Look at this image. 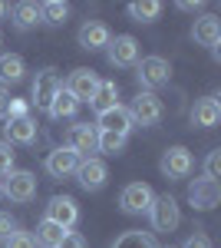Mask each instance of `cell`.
Returning <instances> with one entry per match:
<instances>
[{
  "instance_id": "6da1fadb",
  "label": "cell",
  "mask_w": 221,
  "mask_h": 248,
  "mask_svg": "<svg viewBox=\"0 0 221 248\" xmlns=\"http://www.w3.org/2000/svg\"><path fill=\"white\" fill-rule=\"evenodd\" d=\"M0 195H7L10 202H30V199L37 195V175H33V172H27V169L3 175Z\"/></svg>"
},
{
  "instance_id": "7a4b0ae2",
  "label": "cell",
  "mask_w": 221,
  "mask_h": 248,
  "mask_svg": "<svg viewBox=\"0 0 221 248\" xmlns=\"http://www.w3.org/2000/svg\"><path fill=\"white\" fill-rule=\"evenodd\" d=\"M132 123H139V126H159L162 123V116H165V106H162V99L155 93H139L132 99Z\"/></svg>"
},
{
  "instance_id": "3957f363",
  "label": "cell",
  "mask_w": 221,
  "mask_h": 248,
  "mask_svg": "<svg viewBox=\"0 0 221 248\" xmlns=\"http://www.w3.org/2000/svg\"><path fill=\"white\" fill-rule=\"evenodd\" d=\"M148 215H152V229L155 232H175L178 229V202L172 199V195H159V199H152V205H148Z\"/></svg>"
},
{
  "instance_id": "277c9868",
  "label": "cell",
  "mask_w": 221,
  "mask_h": 248,
  "mask_svg": "<svg viewBox=\"0 0 221 248\" xmlns=\"http://www.w3.org/2000/svg\"><path fill=\"white\" fill-rule=\"evenodd\" d=\"M99 83H103V79L96 77L92 70H86V66H79V70H73V73H70V83H66V93L73 96L76 103H92V96H96V90H99Z\"/></svg>"
},
{
  "instance_id": "5b68a950",
  "label": "cell",
  "mask_w": 221,
  "mask_h": 248,
  "mask_svg": "<svg viewBox=\"0 0 221 248\" xmlns=\"http://www.w3.org/2000/svg\"><path fill=\"white\" fill-rule=\"evenodd\" d=\"M139 83L146 86V93L148 90H155V86H165L168 77H172V66H168V60L162 57H146L142 63H139Z\"/></svg>"
},
{
  "instance_id": "8992f818",
  "label": "cell",
  "mask_w": 221,
  "mask_h": 248,
  "mask_svg": "<svg viewBox=\"0 0 221 248\" xmlns=\"http://www.w3.org/2000/svg\"><path fill=\"white\" fill-rule=\"evenodd\" d=\"M63 90V79L56 70H40L37 79H33V103H37V109H50V103H53V96Z\"/></svg>"
},
{
  "instance_id": "52a82bcc",
  "label": "cell",
  "mask_w": 221,
  "mask_h": 248,
  "mask_svg": "<svg viewBox=\"0 0 221 248\" xmlns=\"http://www.w3.org/2000/svg\"><path fill=\"white\" fill-rule=\"evenodd\" d=\"M76 218H79V209H76V202L70 195H53L50 199V205H46V222H53L59 229H73Z\"/></svg>"
},
{
  "instance_id": "ba28073f",
  "label": "cell",
  "mask_w": 221,
  "mask_h": 248,
  "mask_svg": "<svg viewBox=\"0 0 221 248\" xmlns=\"http://www.w3.org/2000/svg\"><path fill=\"white\" fill-rule=\"evenodd\" d=\"M152 199H155V195H152V189H148L146 182H132V186L122 189L119 205H122V212H129V215H142V212H148Z\"/></svg>"
},
{
  "instance_id": "9c48e42d",
  "label": "cell",
  "mask_w": 221,
  "mask_h": 248,
  "mask_svg": "<svg viewBox=\"0 0 221 248\" xmlns=\"http://www.w3.org/2000/svg\"><path fill=\"white\" fill-rule=\"evenodd\" d=\"M188 202H192L195 209H202V212L215 209L221 202V186L211 182V179H195V182L188 186Z\"/></svg>"
},
{
  "instance_id": "30bf717a",
  "label": "cell",
  "mask_w": 221,
  "mask_h": 248,
  "mask_svg": "<svg viewBox=\"0 0 221 248\" xmlns=\"http://www.w3.org/2000/svg\"><path fill=\"white\" fill-rule=\"evenodd\" d=\"M106 162L103 159H96V155H89V159H79V169H76V179H79V186L86 192H96L106 186Z\"/></svg>"
},
{
  "instance_id": "8fae6325",
  "label": "cell",
  "mask_w": 221,
  "mask_h": 248,
  "mask_svg": "<svg viewBox=\"0 0 221 248\" xmlns=\"http://www.w3.org/2000/svg\"><path fill=\"white\" fill-rule=\"evenodd\" d=\"M106 50H109V63L112 66H135V63H139V40L129 37V33L109 40Z\"/></svg>"
},
{
  "instance_id": "7c38bea8",
  "label": "cell",
  "mask_w": 221,
  "mask_h": 248,
  "mask_svg": "<svg viewBox=\"0 0 221 248\" xmlns=\"http://www.w3.org/2000/svg\"><path fill=\"white\" fill-rule=\"evenodd\" d=\"M37 139V119L33 116H20V119H7L3 126V142L7 146H30Z\"/></svg>"
},
{
  "instance_id": "4fadbf2b",
  "label": "cell",
  "mask_w": 221,
  "mask_h": 248,
  "mask_svg": "<svg viewBox=\"0 0 221 248\" xmlns=\"http://www.w3.org/2000/svg\"><path fill=\"white\" fill-rule=\"evenodd\" d=\"M76 169H79V155L70 146H59L46 155V172L53 179H70V175H76Z\"/></svg>"
},
{
  "instance_id": "5bb4252c",
  "label": "cell",
  "mask_w": 221,
  "mask_h": 248,
  "mask_svg": "<svg viewBox=\"0 0 221 248\" xmlns=\"http://www.w3.org/2000/svg\"><path fill=\"white\" fill-rule=\"evenodd\" d=\"M159 169L165 172L168 179H185V175L192 172V153H188L185 146H172V149H165V153H162Z\"/></svg>"
},
{
  "instance_id": "9a60e30c",
  "label": "cell",
  "mask_w": 221,
  "mask_h": 248,
  "mask_svg": "<svg viewBox=\"0 0 221 248\" xmlns=\"http://www.w3.org/2000/svg\"><path fill=\"white\" fill-rule=\"evenodd\" d=\"M96 139H99V129L89 126V123H76L70 126V149H73L79 159H89V153H96Z\"/></svg>"
},
{
  "instance_id": "2e32d148",
  "label": "cell",
  "mask_w": 221,
  "mask_h": 248,
  "mask_svg": "<svg viewBox=\"0 0 221 248\" xmlns=\"http://www.w3.org/2000/svg\"><path fill=\"white\" fill-rule=\"evenodd\" d=\"M96 126H99V133L129 136V129H132V116H129V109H126V106H112V109H106V113H99Z\"/></svg>"
},
{
  "instance_id": "e0dca14e",
  "label": "cell",
  "mask_w": 221,
  "mask_h": 248,
  "mask_svg": "<svg viewBox=\"0 0 221 248\" xmlns=\"http://www.w3.org/2000/svg\"><path fill=\"white\" fill-rule=\"evenodd\" d=\"M109 27L106 23H99V20H86L83 27H79V46L83 50H103V46H109Z\"/></svg>"
},
{
  "instance_id": "ac0fdd59",
  "label": "cell",
  "mask_w": 221,
  "mask_h": 248,
  "mask_svg": "<svg viewBox=\"0 0 221 248\" xmlns=\"http://www.w3.org/2000/svg\"><path fill=\"white\" fill-rule=\"evenodd\" d=\"M192 37H195V43H202V46H218L221 43V20L215 17V14H205V17L195 20V27H192Z\"/></svg>"
},
{
  "instance_id": "d6986e66",
  "label": "cell",
  "mask_w": 221,
  "mask_h": 248,
  "mask_svg": "<svg viewBox=\"0 0 221 248\" xmlns=\"http://www.w3.org/2000/svg\"><path fill=\"white\" fill-rule=\"evenodd\" d=\"M221 119V103L218 96H205L195 103V109H192V123L195 126H202V129H211V126H218Z\"/></svg>"
},
{
  "instance_id": "ffe728a7",
  "label": "cell",
  "mask_w": 221,
  "mask_h": 248,
  "mask_svg": "<svg viewBox=\"0 0 221 248\" xmlns=\"http://www.w3.org/2000/svg\"><path fill=\"white\" fill-rule=\"evenodd\" d=\"M23 73H27V66H23V60H20L17 53H3V57H0V83H3V86L20 83Z\"/></svg>"
},
{
  "instance_id": "44dd1931",
  "label": "cell",
  "mask_w": 221,
  "mask_h": 248,
  "mask_svg": "<svg viewBox=\"0 0 221 248\" xmlns=\"http://www.w3.org/2000/svg\"><path fill=\"white\" fill-rule=\"evenodd\" d=\"M76 109H79V103H76L73 96L66 93V86H63V90L53 96V103H50V109H46V113L53 116V119H73Z\"/></svg>"
},
{
  "instance_id": "7402d4cb",
  "label": "cell",
  "mask_w": 221,
  "mask_h": 248,
  "mask_svg": "<svg viewBox=\"0 0 221 248\" xmlns=\"http://www.w3.org/2000/svg\"><path fill=\"white\" fill-rule=\"evenodd\" d=\"M66 17H70V3H63V0H46V3H40V20H43V23L59 27V23H66Z\"/></svg>"
},
{
  "instance_id": "603a6c76",
  "label": "cell",
  "mask_w": 221,
  "mask_h": 248,
  "mask_svg": "<svg viewBox=\"0 0 221 248\" xmlns=\"http://www.w3.org/2000/svg\"><path fill=\"white\" fill-rule=\"evenodd\" d=\"M159 14H162L159 0H135V3H129V17L135 23H152V20H159Z\"/></svg>"
},
{
  "instance_id": "cb8c5ba5",
  "label": "cell",
  "mask_w": 221,
  "mask_h": 248,
  "mask_svg": "<svg viewBox=\"0 0 221 248\" xmlns=\"http://www.w3.org/2000/svg\"><path fill=\"white\" fill-rule=\"evenodd\" d=\"M63 235H66V229H59V225H53V222H40L37 225V235H33V242H37L40 248H56L59 242H63Z\"/></svg>"
},
{
  "instance_id": "d4e9b609",
  "label": "cell",
  "mask_w": 221,
  "mask_h": 248,
  "mask_svg": "<svg viewBox=\"0 0 221 248\" xmlns=\"http://www.w3.org/2000/svg\"><path fill=\"white\" fill-rule=\"evenodd\" d=\"M116 99H119V86H116V83H99V90H96L89 106L96 109V113H106V109H112V106H119Z\"/></svg>"
},
{
  "instance_id": "484cf974",
  "label": "cell",
  "mask_w": 221,
  "mask_h": 248,
  "mask_svg": "<svg viewBox=\"0 0 221 248\" xmlns=\"http://www.w3.org/2000/svg\"><path fill=\"white\" fill-rule=\"evenodd\" d=\"M14 23H17L20 30H30L33 23H40V3H30V0H23L14 7Z\"/></svg>"
},
{
  "instance_id": "4316f807",
  "label": "cell",
  "mask_w": 221,
  "mask_h": 248,
  "mask_svg": "<svg viewBox=\"0 0 221 248\" xmlns=\"http://www.w3.org/2000/svg\"><path fill=\"white\" fill-rule=\"evenodd\" d=\"M112 248H159V245H155V238L148 232H126Z\"/></svg>"
},
{
  "instance_id": "83f0119b",
  "label": "cell",
  "mask_w": 221,
  "mask_h": 248,
  "mask_svg": "<svg viewBox=\"0 0 221 248\" xmlns=\"http://www.w3.org/2000/svg\"><path fill=\"white\" fill-rule=\"evenodd\" d=\"M122 146H126V136H116V133H99V139H96V149L106 155L122 153Z\"/></svg>"
},
{
  "instance_id": "f1b7e54d",
  "label": "cell",
  "mask_w": 221,
  "mask_h": 248,
  "mask_svg": "<svg viewBox=\"0 0 221 248\" xmlns=\"http://www.w3.org/2000/svg\"><path fill=\"white\" fill-rule=\"evenodd\" d=\"M205 179H211V182L221 179V149L208 153V159H205Z\"/></svg>"
},
{
  "instance_id": "f546056e",
  "label": "cell",
  "mask_w": 221,
  "mask_h": 248,
  "mask_svg": "<svg viewBox=\"0 0 221 248\" xmlns=\"http://www.w3.org/2000/svg\"><path fill=\"white\" fill-rule=\"evenodd\" d=\"M3 248H37V242H33L30 232H14V235L3 242Z\"/></svg>"
},
{
  "instance_id": "4dcf8cb0",
  "label": "cell",
  "mask_w": 221,
  "mask_h": 248,
  "mask_svg": "<svg viewBox=\"0 0 221 248\" xmlns=\"http://www.w3.org/2000/svg\"><path fill=\"white\" fill-rule=\"evenodd\" d=\"M10 172H14V149L0 139V179H3V175H10Z\"/></svg>"
},
{
  "instance_id": "1f68e13d",
  "label": "cell",
  "mask_w": 221,
  "mask_h": 248,
  "mask_svg": "<svg viewBox=\"0 0 221 248\" xmlns=\"http://www.w3.org/2000/svg\"><path fill=\"white\" fill-rule=\"evenodd\" d=\"M14 232H17V222H14L10 215H3V212H0V242H7Z\"/></svg>"
},
{
  "instance_id": "d6a6232c",
  "label": "cell",
  "mask_w": 221,
  "mask_h": 248,
  "mask_svg": "<svg viewBox=\"0 0 221 248\" xmlns=\"http://www.w3.org/2000/svg\"><path fill=\"white\" fill-rule=\"evenodd\" d=\"M20 116H30L27 99H10V113H7V119H20Z\"/></svg>"
},
{
  "instance_id": "836d02e7",
  "label": "cell",
  "mask_w": 221,
  "mask_h": 248,
  "mask_svg": "<svg viewBox=\"0 0 221 248\" xmlns=\"http://www.w3.org/2000/svg\"><path fill=\"white\" fill-rule=\"evenodd\" d=\"M56 248H86V242H83V235H76V232H66L63 235V242Z\"/></svg>"
},
{
  "instance_id": "e575fe53",
  "label": "cell",
  "mask_w": 221,
  "mask_h": 248,
  "mask_svg": "<svg viewBox=\"0 0 221 248\" xmlns=\"http://www.w3.org/2000/svg\"><path fill=\"white\" fill-rule=\"evenodd\" d=\"M182 248H211V242H208L205 235H192V238H188Z\"/></svg>"
},
{
  "instance_id": "d590c367",
  "label": "cell",
  "mask_w": 221,
  "mask_h": 248,
  "mask_svg": "<svg viewBox=\"0 0 221 248\" xmlns=\"http://www.w3.org/2000/svg\"><path fill=\"white\" fill-rule=\"evenodd\" d=\"M10 99L14 96L7 93V90H0V119H7V113H10Z\"/></svg>"
},
{
  "instance_id": "8d00e7d4",
  "label": "cell",
  "mask_w": 221,
  "mask_h": 248,
  "mask_svg": "<svg viewBox=\"0 0 221 248\" xmlns=\"http://www.w3.org/2000/svg\"><path fill=\"white\" fill-rule=\"evenodd\" d=\"M198 7H202L198 0H195V3H192V0H182V3H178V10H188V14H192V10H198Z\"/></svg>"
},
{
  "instance_id": "74e56055",
  "label": "cell",
  "mask_w": 221,
  "mask_h": 248,
  "mask_svg": "<svg viewBox=\"0 0 221 248\" xmlns=\"http://www.w3.org/2000/svg\"><path fill=\"white\" fill-rule=\"evenodd\" d=\"M3 14H7V3H0V17H3Z\"/></svg>"
}]
</instances>
